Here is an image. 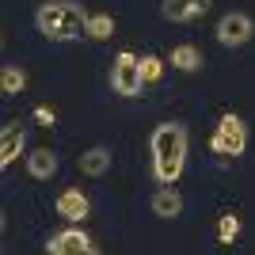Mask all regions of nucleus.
I'll return each mask as SVG.
<instances>
[{"label": "nucleus", "mask_w": 255, "mask_h": 255, "mask_svg": "<svg viewBox=\"0 0 255 255\" xmlns=\"http://www.w3.org/2000/svg\"><path fill=\"white\" fill-rule=\"evenodd\" d=\"M107 168H111V152H107L103 145H96V149H88L84 156H80V171H84V175H107Z\"/></svg>", "instance_id": "13"}, {"label": "nucleus", "mask_w": 255, "mask_h": 255, "mask_svg": "<svg viewBox=\"0 0 255 255\" xmlns=\"http://www.w3.org/2000/svg\"><path fill=\"white\" fill-rule=\"evenodd\" d=\"M252 34H255V23H252V15H244V11H229V15H221V23H217V42L229 46V50L244 46Z\"/></svg>", "instance_id": "6"}, {"label": "nucleus", "mask_w": 255, "mask_h": 255, "mask_svg": "<svg viewBox=\"0 0 255 255\" xmlns=\"http://www.w3.org/2000/svg\"><path fill=\"white\" fill-rule=\"evenodd\" d=\"M210 149L217 156H240L248 149V122L240 115H225L210 137Z\"/></svg>", "instance_id": "3"}, {"label": "nucleus", "mask_w": 255, "mask_h": 255, "mask_svg": "<svg viewBox=\"0 0 255 255\" xmlns=\"http://www.w3.org/2000/svg\"><path fill=\"white\" fill-rule=\"evenodd\" d=\"M149 206H152V213H156V217L171 221V217H179V213H183V194L175 191V183H160L156 194L149 198Z\"/></svg>", "instance_id": "9"}, {"label": "nucleus", "mask_w": 255, "mask_h": 255, "mask_svg": "<svg viewBox=\"0 0 255 255\" xmlns=\"http://www.w3.org/2000/svg\"><path fill=\"white\" fill-rule=\"evenodd\" d=\"M0 84H4V92H8V96H19L23 84H27V76H23V69H15V65H4V73H0Z\"/></svg>", "instance_id": "15"}, {"label": "nucleus", "mask_w": 255, "mask_h": 255, "mask_svg": "<svg viewBox=\"0 0 255 255\" xmlns=\"http://www.w3.org/2000/svg\"><path fill=\"white\" fill-rule=\"evenodd\" d=\"M34 122H38V126H53L57 118H53V111H50V107H34Z\"/></svg>", "instance_id": "18"}, {"label": "nucleus", "mask_w": 255, "mask_h": 255, "mask_svg": "<svg viewBox=\"0 0 255 255\" xmlns=\"http://www.w3.org/2000/svg\"><path fill=\"white\" fill-rule=\"evenodd\" d=\"M27 175L31 179H53L57 175V152L53 149H34L27 156Z\"/></svg>", "instance_id": "11"}, {"label": "nucleus", "mask_w": 255, "mask_h": 255, "mask_svg": "<svg viewBox=\"0 0 255 255\" xmlns=\"http://www.w3.org/2000/svg\"><path fill=\"white\" fill-rule=\"evenodd\" d=\"M23 149H27V129L19 122H8L0 129V168H11L23 156Z\"/></svg>", "instance_id": "7"}, {"label": "nucleus", "mask_w": 255, "mask_h": 255, "mask_svg": "<svg viewBox=\"0 0 255 255\" xmlns=\"http://www.w3.org/2000/svg\"><path fill=\"white\" fill-rule=\"evenodd\" d=\"M210 4L213 0H164V4H160V15L168 23H191V19H198V15L210 11Z\"/></svg>", "instance_id": "8"}, {"label": "nucleus", "mask_w": 255, "mask_h": 255, "mask_svg": "<svg viewBox=\"0 0 255 255\" xmlns=\"http://www.w3.org/2000/svg\"><path fill=\"white\" fill-rule=\"evenodd\" d=\"M171 65H175V69H179V73H198V69H202V53H198V46H175V50H171V57H168Z\"/></svg>", "instance_id": "12"}, {"label": "nucleus", "mask_w": 255, "mask_h": 255, "mask_svg": "<svg viewBox=\"0 0 255 255\" xmlns=\"http://www.w3.org/2000/svg\"><path fill=\"white\" fill-rule=\"evenodd\" d=\"M34 27L50 38V42H73L80 38L88 27V11L84 4H76V0H50L42 8L34 11Z\"/></svg>", "instance_id": "2"}, {"label": "nucleus", "mask_w": 255, "mask_h": 255, "mask_svg": "<svg viewBox=\"0 0 255 255\" xmlns=\"http://www.w3.org/2000/svg\"><path fill=\"white\" fill-rule=\"evenodd\" d=\"M57 213H61L65 221H84L88 213H92V202H88V194H84V191L69 187V191L57 194Z\"/></svg>", "instance_id": "10"}, {"label": "nucleus", "mask_w": 255, "mask_h": 255, "mask_svg": "<svg viewBox=\"0 0 255 255\" xmlns=\"http://www.w3.org/2000/svg\"><path fill=\"white\" fill-rule=\"evenodd\" d=\"M46 252L50 255H96V240L88 233H80L76 221H73L69 229H61V233H53L46 240Z\"/></svg>", "instance_id": "5"}, {"label": "nucleus", "mask_w": 255, "mask_h": 255, "mask_svg": "<svg viewBox=\"0 0 255 255\" xmlns=\"http://www.w3.org/2000/svg\"><path fill=\"white\" fill-rule=\"evenodd\" d=\"M84 34H88V38H96V42H103V38H111V34H115V19H111L107 11H96V15H88Z\"/></svg>", "instance_id": "14"}, {"label": "nucleus", "mask_w": 255, "mask_h": 255, "mask_svg": "<svg viewBox=\"0 0 255 255\" xmlns=\"http://www.w3.org/2000/svg\"><path fill=\"white\" fill-rule=\"evenodd\" d=\"M160 73H164V61L152 57V53H145V57H141V76H145V84H156Z\"/></svg>", "instance_id": "17"}, {"label": "nucleus", "mask_w": 255, "mask_h": 255, "mask_svg": "<svg viewBox=\"0 0 255 255\" xmlns=\"http://www.w3.org/2000/svg\"><path fill=\"white\" fill-rule=\"evenodd\" d=\"M152 175L160 183H175L183 164H187V126L183 122H164L152 129Z\"/></svg>", "instance_id": "1"}, {"label": "nucleus", "mask_w": 255, "mask_h": 255, "mask_svg": "<svg viewBox=\"0 0 255 255\" xmlns=\"http://www.w3.org/2000/svg\"><path fill=\"white\" fill-rule=\"evenodd\" d=\"M111 88H115L118 96H137L141 88H145V76H141V57L137 53H118L115 65H111Z\"/></svg>", "instance_id": "4"}, {"label": "nucleus", "mask_w": 255, "mask_h": 255, "mask_svg": "<svg viewBox=\"0 0 255 255\" xmlns=\"http://www.w3.org/2000/svg\"><path fill=\"white\" fill-rule=\"evenodd\" d=\"M236 233H240V217H236V213H225L221 221H217V236H221V244H233Z\"/></svg>", "instance_id": "16"}]
</instances>
